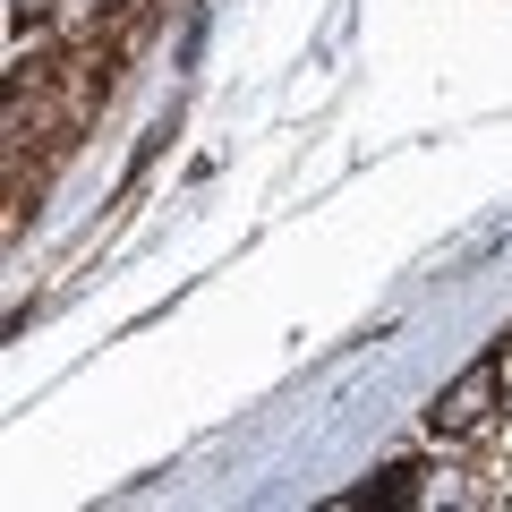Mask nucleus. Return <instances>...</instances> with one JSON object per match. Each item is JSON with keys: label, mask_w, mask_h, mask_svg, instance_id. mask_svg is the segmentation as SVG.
<instances>
[{"label": "nucleus", "mask_w": 512, "mask_h": 512, "mask_svg": "<svg viewBox=\"0 0 512 512\" xmlns=\"http://www.w3.org/2000/svg\"><path fill=\"white\" fill-rule=\"evenodd\" d=\"M504 359H512V350L495 342L478 367H461V376L444 384L436 402H427V436H444V444L487 436V427H495V410H512V402H504Z\"/></svg>", "instance_id": "1"}, {"label": "nucleus", "mask_w": 512, "mask_h": 512, "mask_svg": "<svg viewBox=\"0 0 512 512\" xmlns=\"http://www.w3.org/2000/svg\"><path fill=\"white\" fill-rule=\"evenodd\" d=\"M504 350H512V325H504Z\"/></svg>", "instance_id": "3"}, {"label": "nucleus", "mask_w": 512, "mask_h": 512, "mask_svg": "<svg viewBox=\"0 0 512 512\" xmlns=\"http://www.w3.org/2000/svg\"><path fill=\"white\" fill-rule=\"evenodd\" d=\"M410 495H419V461H393V470H384L376 487H359V495H342V504L359 512V504H410Z\"/></svg>", "instance_id": "2"}]
</instances>
